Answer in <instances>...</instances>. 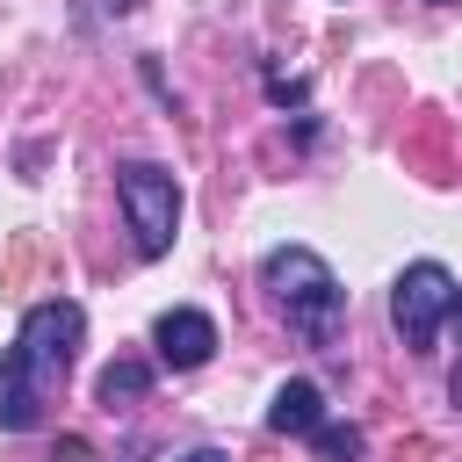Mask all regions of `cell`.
<instances>
[{
	"instance_id": "cell-9",
	"label": "cell",
	"mask_w": 462,
	"mask_h": 462,
	"mask_svg": "<svg viewBox=\"0 0 462 462\" xmlns=\"http://www.w3.org/2000/svg\"><path fill=\"white\" fill-rule=\"evenodd\" d=\"M310 448H318L325 462H361V455H368V440H361V426H339V419H325V426L310 433Z\"/></svg>"
},
{
	"instance_id": "cell-3",
	"label": "cell",
	"mask_w": 462,
	"mask_h": 462,
	"mask_svg": "<svg viewBox=\"0 0 462 462\" xmlns=\"http://www.w3.org/2000/svg\"><path fill=\"white\" fill-rule=\"evenodd\" d=\"M79 339H87V310H79L72 296H43V303L22 310L14 361H22V375H29L43 397H58L65 375H72V361H79Z\"/></svg>"
},
{
	"instance_id": "cell-11",
	"label": "cell",
	"mask_w": 462,
	"mask_h": 462,
	"mask_svg": "<svg viewBox=\"0 0 462 462\" xmlns=\"http://www.w3.org/2000/svg\"><path fill=\"white\" fill-rule=\"evenodd\" d=\"M51 462H94V448H87V440H58V455H51Z\"/></svg>"
},
{
	"instance_id": "cell-6",
	"label": "cell",
	"mask_w": 462,
	"mask_h": 462,
	"mask_svg": "<svg viewBox=\"0 0 462 462\" xmlns=\"http://www.w3.org/2000/svg\"><path fill=\"white\" fill-rule=\"evenodd\" d=\"M43 390L22 375V361H14V346H0V433H29V426H43Z\"/></svg>"
},
{
	"instance_id": "cell-4",
	"label": "cell",
	"mask_w": 462,
	"mask_h": 462,
	"mask_svg": "<svg viewBox=\"0 0 462 462\" xmlns=\"http://www.w3.org/2000/svg\"><path fill=\"white\" fill-rule=\"evenodd\" d=\"M455 274L440 260H411L397 282H390V332L404 339V354H433L440 325L455 318Z\"/></svg>"
},
{
	"instance_id": "cell-15",
	"label": "cell",
	"mask_w": 462,
	"mask_h": 462,
	"mask_svg": "<svg viewBox=\"0 0 462 462\" xmlns=\"http://www.w3.org/2000/svg\"><path fill=\"white\" fill-rule=\"evenodd\" d=\"M433 7H455V0H433Z\"/></svg>"
},
{
	"instance_id": "cell-8",
	"label": "cell",
	"mask_w": 462,
	"mask_h": 462,
	"mask_svg": "<svg viewBox=\"0 0 462 462\" xmlns=\"http://www.w3.org/2000/svg\"><path fill=\"white\" fill-rule=\"evenodd\" d=\"M152 397V361H137V354H116L101 375H94V404L101 411H130V404H144Z\"/></svg>"
},
{
	"instance_id": "cell-7",
	"label": "cell",
	"mask_w": 462,
	"mask_h": 462,
	"mask_svg": "<svg viewBox=\"0 0 462 462\" xmlns=\"http://www.w3.org/2000/svg\"><path fill=\"white\" fill-rule=\"evenodd\" d=\"M318 426H325V390H318V383H303V375H296V383H282V390H274V404H267V433H296V440H310Z\"/></svg>"
},
{
	"instance_id": "cell-14",
	"label": "cell",
	"mask_w": 462,
	"mask_h": 462,
	"mask_svg": "<svg viewBox=\"0 0 462 462\" xmlns=\"http://www.w3.org/2000/svg\"><path fill=\"white\" fill-rule=\"evenodd\" d=\"M455 332H462V289H455Z\"/></svg>"
},
{
	"instance_id": "cell-5",
	"label": "cell",
	"mask_w": 462,
	"mask_h": 462,
	"mask_svg": "<svg viewBox=\"0 0 462 462\" xmlns=\"http://www.w3.org/2000/svg\"><path fill=\"white\" fill-rule=\"evenodd\" d=\"M152 346H159V368H180V375H188V368H202V361L217 354V318L173 303V310L152 318Z\"/></svg>"
},
{
	"instance_id": "cell-13",
	"label": "cell",
	"mask_w": 462,
	"mask_h": 462,
	"mask_svg": "<svg viewBox=\"0 0 462 462\" xmlns=\"http://www.w3.org/2000/svg\"><path fill=\"white\" fill-rule=\"evenodd\" d=\"M448 404L462 411V361H455V375H448Z\"/></svg>"
},
{
	"instance_id": "cell-2",
	"label": "cell",
	"mask_w": 462,
	"mask_h": 462,
	"mask_svg": "<svg viewBox=\"0 0 462 462\" xmlns=\"http://www.w3.org/2000/svg\"><path fill=\"white\" fill-rule=\"evenodd\" d=\"M116 202H123L137 260H166L173 238H180V180L159 159H123L116 166Z\"/></svg>"
},
{
	"instance_id": "cell-12",
	"label": "cell",
	"mask_w": 462,
	"mask_h": 462,
	"mask_svg": "<svg viewBox=\"0 0 462 462\" xmlns=\"http://www.w3.org/2000/svg\"><path fill=\"white\" fill-rule=\"evenodd\" d=\"M180 462H231V455H224V448H188Z\"/></svg>"
},
{
	"instance_id": "cell-1",
	"label": "cell",
	"mask_w": 462,
	"mask_h": 462,
	"mask_svg": "<svg viewBox=\"0 0 462 462\" xmlns=\"http://www.w3.org/2000/svg\"><path fill=\"white\" fill-rule=\"evenodd\" d=\"M260 289H267V303L282 310V325L303 346L332 354L346 339V282L332 274L325 253H310V245H267L260 253Z\"/></svg>"
},
{
	"instance_id": "cell-10",
	"label": "cell",
	"mask_w": 462,
	"mask_h": 462,
	"mask_svg": "<svg viewBox=\"0 0 462 462\" xmlns=\"http://www.w3.org/2000/svg\"><path fill=\"white\" fill-rule=\"evenodd\" d=\"M137 0H87V22H108V14H130Z\"/></svg>"
}]
</instances>
